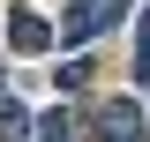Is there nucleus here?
<instances>
[{
	"instance_id": "f257e3e1",
	"label": "nucleus",
	"mask_w": 150,
	"mask_h": 142,
	"mask_svg": "<svg viewBox=\"0 0 150 142\" xmlns=\"http://www.w3.org/2000/svg\"><path fill=\"white\" fill-rule=\"evenodd\" d=\"M128 15V0H68V15H60V45H90L98 30H112V22Z\"/></svg>"
},
{
	"instance_id": "f03ea898",
	"label": "nucleus",
	"mask_w": 150,
	"mask_h": 142,
	"mask_svg": "<svg viewBox=\"0 0 150 142\" xmlns=\"http://www.w3.org/2000/svg\"><path fill=\"white\" fill-rule=\"evenodd\" d=\"M90 142H150L143 105H128V97H105V105L90 112Z\"/></svg>"
},
{
	"instance_id": "7ed1b4c3",
	"label": "nucleus",
	"mask_w": 150,
	"mask_h": 142,
	"mask_svg": "<svg viewBox=\"0 0 150 142\" xmlns=\"http://www.w3.org/2000/svg\"><path fill=\"white\" fill-rule=\"evenodd\" d=\"M8 45H15V53H45V45H60V30L45 15H30V8H15V15H8Z\"/></svg>"
},
{
	"instance_id": "20e7f679",
	"label": "nucleus",
	"mask_w": 150,
	"mask_h": 142,
	"mask_svg": "<svg viewBox=\"0 0 150 142\" xmlns=\"http://www.w3.org/2000/svg\"><path fill=\"white\" fill-rule=\"evenodd\" d=\"M38 142H83V120H75V105L38 112Z\"/></svg>"
},
{
	"instance_id": "39448f33",
	"label": "nucleus",
	"mask_w": 150,
	"mask_h": 142,
	"mask_svg": "<svg viewBox=\"0 0 150 142\" xmlns=\"http://www.w3.org/2000/svg\"><path fill=\"white\" fill-rule=\"evenodd\" d=\"M0 142H38V120L15 105V97H0Z\"/></svg>"
},
{
	"instance_id": "423d86ee",
	"label": "nucleus",
	"mask_w": 150,
	"mask_h": 142,
	"mask_svg": "<svg viewBox=\"0 0 150 142\" xmlns=\"http://www.w3.org/2000/svg\"><path fill=\"white\" fill-rule=\"evenodd\" d=\"M135 82H150V15L135 22Z\"/></svg>"
},
{
	"instance_id": "0eeeda50",
	"label": "nucleus",
	"mask_w": 150,
	"mask_h": 142,
	"mask_svg": "<svg viewBox=\"0 0 150 142\" xmlns=\"http://www.w3.org/2000/svg\"><path fill=\"white\" fill-rule=\"evenodd\" d=\"M83 75H90L83 60H60V67H53V82H60V97H68V90H83Z\"/></svg>"
}]
</instances>
